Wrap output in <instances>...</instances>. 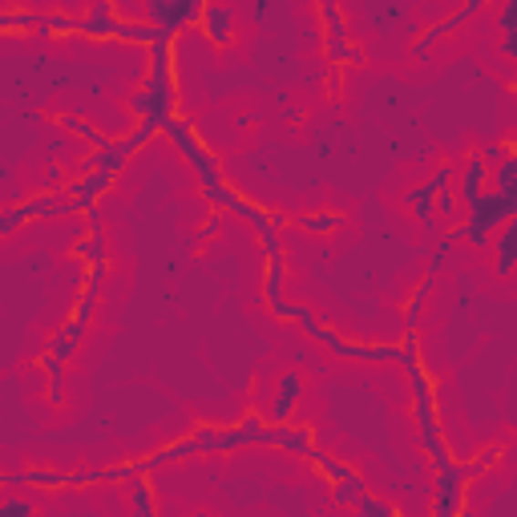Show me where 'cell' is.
<instances>
[{
    "mask_svg": "<svg viewBox=\"0 0 517 517\" xmlns=\"http://www.w3.org/2000/svg\"><path fill=\"white\" fill-rule=\"evenodd\" d=\"M400 344V356L397 364L408 376V392H412V420L420 429V445H425L429 460L437 465V473H445L453 465V453H449V440H445V429H440V400H437V384L420 360V336L417 332H404Z\"/></svg>",
    "mask_w": 517,
    "mask_h": 517,
    "instance_id": "cell-1",
    "label": "cell"
},
{
    "mask_svg": "<svg viewBox=\"0 0 517 517\" xmlns=\"http://www.w3.org/2000/svg\"><path fill=\"white\" fill-rule=\"evenodd\" d=\"M174 33H162V41L146 49V81L138 93L126 98V109L138 121H158L166 126L178 114V65H174Z\"/></svg>",
    "mask_w": 517,
    "mask_h": 517,
    "instance_id": "cell-2",
    "label": "cell"
},
{
    "mask_svg": "<svg viewBox=\"0 0 517 517\" xmlns=\"http://www.w3.org/2000/svg\"><path fill=\"white\" fill-rule=\"evenodd\" d=\"M513 214H517V199L497 194V191H485L477 202L465 206V222L457 227V234H460V243H469V247L489 251V239H493Z\"/></svg>",
    "mask_w": 517,
    "mask_h": 517,
    "instance_id": "cell-3",
    "label": "cell"
},
{
    "mask_svg": "<svg viewBox=\"0 0 517 517\" xmlns=\"http://www.w3.org/2000/svg\"><path fill=\"white\" fill-rule=\"evenodd\" d=\"M162 134L178 146V154L186 158V166H191L194 178L202 182V191H206V186H214V182H222V178H227V174H222V162L214 158V150L206 146V142H202V134L194 129V121H186L182 114H174V118L162 126Z\"/></svg>",
    "mask_w": 517,
    "mask_h": 517,
    "instance_id": "cell-4",
    "label": "cell"
},
{
    "mask_svg": "<svg viewBox=\"0 0 517 517\" xmlns=\"http://www.w3.org/2000/svg\"><path fill=\"white\" fill-rule=\"evenodd\" d=\"M146 25L162 33H186V29H199L202 21V0H150L146 13H142Z\"/></svg>",
    "mask_w": 517,
    "mask_h": 517,
    "instance_id": "cell-5",
    "label": "cell"
},
{
    "mask_svg": "<svg viewBox=\"0 0 517 517\" xmlns=\"http://www.w3.org/2000/svg\"><path fill=\"white\" fill-rule=\"evenodd\" d=\"M449 186H453V162H440L425 182L404 194V206L412 211V219H417L420 227H432V222H437V211H432V206H437V194L449 191Z\"/></svg>",
    "mask_w": 517,
    "mask_h": 517,
    "instance_id": "cell-6",
    "label": "cell"
},
{
    "mask_svg": "<svg viewBox=\"0 0 517 517\" xmlns=\"http://www.w3.org/2000/svg\"><path fill=\"white\" fill-rule=\"evenodd\" d=\"M304 372L299 368H287V372H279V380H275V397H271V408H267V425H275V429H284L295 420V412H299V404H304Z\"/></svg>",
    "mask_w": 517,
    "mask_h": 517,
    "instance_id": "cell-7",
    "label": "cell"
},
{
    "mask_svg": "<svg viewBox=\"0 0 517 517\" xmlns=\"http://www.w3.org/2000/svg\"><path fill=\"white\" fill-rule=\"evenodd\" d=\"M481 8H485V5H481V0H465V5H460V8H457V13H449V16H440V21H437V25H429V29H425V33H420V36H417V41H412V49H408V53H412V57H425V53H429V49H432V45H437V41H440V36H449V33H457V29H460V25H465V21H469V16H477V13H481Z\"/></svg>",
    "mask_w": 517,
    "mask_h": 517,
    "instance_id": "cell-8",
    "label": "cell"
},
{
    "mask_svg": "<svg viewBox=\"0 0 517 517\" xmlns=\"http://www.w3.org/2000/svg\"><path fill=\"white\" fill-rule=\"evenodd\" d=\"M199 33L214 45V49H231L234 45V13L227 5H202Z\"/></svg>",
    "mask_w": 517,
    "mask_h": 517,
    "instance_id": "cell-9",
    "label": "cell"
},
{
    "mask_svg": "<svg viewBox=\"0 0 517 517\" xmlns=\"http://www.w3.org/2000/svg\"><path fill=\"white\" fill-rule=\"evenodd\" d=\"M114 25H118V5L109 0H93V5L81 13V33L89 41H114Z\"/></svg>",
    "mask_w": 517,
    "mask_h": 517,
    "instance_id": "cell-10",
    "label": "cell"
},
{
    "mask_svg": "<svg viewBox=\"0 0 517 517\" xmlns=\"http://www.w3.org/2000/svg\"><path fill=\"white\" fill-rule=\"evenodd\" d=\"M485 182H489V166H485V158H481V154H469V158H465V166H460V186H457L460 206H469V202L481 199V194H485Z\"/></svg>",
    "mask_w": 517,
    "mask_h": 517,
    "instance_id": "cell-11",
    "label": "cell"
},
{
    "mask_svg": "<svg viewBox=\"0 0 517 517\" xmlns=\"http://www.w3.org/2000/svg\"><path fill=\"white\" fill-rule=\"evenodd\" d=\"M489 247H493V271H497V279H510L513 275V267H517V219H510L501 231L489 239Z\"/></svg>",
    "mask_w": 517,
    "mask_h": 517,
    "instance_id": "cell-12",
    "label": "cell"
},
{
    "mask_svg": "<svg viewBox=\"0 0 517 517\" xmlns=\"http://www.w3.org/2000/svg\"><path fill=\"white\" fill-rule=\"evenodd\" d=\"M129 517H162L158 497H154V485H150L146 473L129 477Z\"/></svg>",
    "mask_w": 517,
    "mask_h": 517,
    "instance_id": "cell-13",
    "label": "cell"
},
{
    "mask_svg": "<svg viewBox=\"0 0 517 517\" xmlns=\"http://www.w3.org/2000/svg\"><path fill=\"white\" fill-rule=\"evenodd\" d=\"M275 445L287 449V453H295V457H307L315 449V429L312 425H295V420H291V425H284L275 432Z\"/></svg>",
    "mask_w": 517,
    "mask_h": 517,
    "instance_id": "cell-14",
    "label": "cell"
},
{
    "mask_svg": "<svg viewBox=\"0 0 517 517\" xmlns=\"http://www.w3.org/2000/svg\"><path fill=\"white\" fill-rule=\"evenodd\" d=\"M295 227L304 234H315V239H327V234H336L344 227V214L340 211H307L295 219Z\"/></svg>",
    "mask_w": 517,
    "mask_h": 517,
    "instance_id": "cell-15",
    "label": "cell"
},
{
    "mask_svg": "<svg viewBox=\"0 0 517 517\" xmlns=\"http://www.w3.org/2000/svg\"><path fill=\"white\" fill-rule=\"evenodd\" d=\"M304 460H312V465L319 469V473H324V477H327V485H332V481H364V477H360V473H356V469H352V465H344V460H340V457H332V453H324V449H312V453H307Z\"/></svg>",
    "mask_w": 517,
    "mask_h": 517,
    "instance_id": "cell-16",
    "label": "cell"
},
{
    "mask_svg": "<svg viewBox=\"0 0 517 517\" xmlns=\"http://www.w3.org/2000/svg\"><path fill=\"white\" fill-rule=\"evenodd\" d=\"M267 259V271H263V299H267V307L275 312L279 304H284V275H287V267H284V255H263Z\"/></svg>",
    "mask_w": 517,
    "mask_h": 517,
    "instance_id": "cell-17",
    "label": "cell"
},
{
    "mask_svg": "<svg viewBox=\"0 0 517 517\" xmlns=\"http://www.w3.org/2000/svg\"><path fill=\"white\" fill-rule=\"evenodd\" d=\"M53 126H61V129H69V134H78L81 142H89L93 150H106L109 142H114L109 134H101L98 126H89V121L78 118V114H57V118H53Z\"/></svg>",
    "mask_w": 517,
    "mask_h": 517,
    "instance_id": "cell-18",
    "label": "cell"
},
{
    "mask_svg": "<svg viewBox=\"0 0 517 517\" xmlns=\"http://www.w3.org/2000/svg\"><path fill=\"white\" fill-rule=\"evenodd\" d=\"M432 287H437V279H432V275H425L417 287H412L408 304H404V332H420V312H425V304H429Z\"/></svg>",
    "mask_w": 517,
    "mask_h": 517,
    "instance_id": "cell-19",
    "label": "cell"
},
{
    "mask_svg": "<svg viewBox=\"0 0 517 517\" xmlns=\"http://www.w3.org/2000/svg\"><path fill=\"white\" fill-rule=\"evenodd\" d=\"M33 368H41L45 376H49V404L53 408H61L65 404V364H57L53 356H36Z\"/></svg>",
    "mask_w": 517,
    "mask_h": 517,
    "instance_id": "cell-20",
    "label": "cell"
},
{
    "mask_svg": "<svg viewBox=\"0 0 517 517\" xmlns=\"http://www.w3.org/2000/svg\"><path fill=\"white\" fill-rule=\"evenodd\" d=\"M319 21H327V41H347V16L340 5H332V0H319L315 5Z\"/></svg>",
    "mask_w": 517,
    "mask_h": 517,
    "instance_id": "cell-21",
    "label": "cell"
},
{
    "mask_svg": "<svg viewBox=\"0 0 517 517\" xmlns=\"http://www.w3.org/2000/svg\"><path fill=\"white\" fill-rule=\"evenodd\" d=\"M489 178H493L497 194H510V199H517V154H505L501 162L489 171Z\"/></svg>",
    "mask_w": 517,
    "mask_h": 517,
    "instance_id": "cell-22",
    "label": "cell"
},
{
    "mask_svg": "<svg viewBox=\"0 0 517 517\" xmlns=\"http://www.w3.org/2000/svg\"><path fill=\"white\" fill-rule=\"evenodd\" d=\"M497 29H501V53L505 57H517V0H505Z\"/></svg>",
    "mask_w": 517,
    "mask_h": 517,
    "instance_id": "cell-23",
    "label": "cell"
},
{
    "mask_svg": "<svg viewBox=\"0 0 517 517\" xmlns=\"http://www.w3.org/2000/svg\"><path fill=\"white\" fill-rule=\"evenodd\" d=\"M324 61L327 65H364V49L356 41H327Z\"/></svg>",
    "mask_w": 517,
    "mask_h": 517,
    "instance_id": "cell-24",
    "label": "cell"
},
{
    "mask_svg": "<svg viewBox=\"0 0 517 517\" xmlns=\"http://www.w3.org/2000/svg\"><path fill=\"white\" fill-rule=\"evenodd\" d=\"M98 299H101V287H98V284H81V299H78V307H73L69 319H78V324L89 327L93 312H98Z\"/></svg>",
    "mask_w": 517,
    "mask_h": 517,
    "instance_id": "cell-25",
    "label": "cell"
},
{
    "mask_svg": "<svg viewBox=\"0 0 517 517\" xmlns=\"http://www.w3.org/2000/svg\"><path fill=\"white\" fill-rule=\"evenodd\" d=\"M356 517H400L397 505H388V501H380V497H372V493H364L360 501L352 505Z\"/></svg>",
    "mask_w": 517,
    "mask_h": 517,
    "instance_id": "cell-26",
    "label": "cell"
},
{
    "mask_svg": "<svg viewBox=\"0 0 517 517\" xmlns=\"http://www.w3.org/2000/svg\"><path fill=\"white\" fill-rule=\"evenodd\" d=\"M78 347H81V344L69 340V336H65L61 327H57V332H53V340H49V347H45V356H53L57 364H69L73 356H78Z\"/></svg>",
    "mask_w": 517,
    "mask_h": 517,
    "instance_id": "cell-27",
    "label": "cell"
},
{
    "mask_svg": "<svg viewBox=\"0 0 517 517\" xmlns=\"http://www.w3.org/2000/svg\"><path fill=\"white\" fill-rule=\"evenodd\" d=\"M21 227H29V219H25V211H21V202H13V206H5L0 211V239H13Z\"/></svg>",
    "mask_w": 517,
    "mask_h": 517,
    "instance_id": "cell-28",
    "label": "cell"
},
{
    "mask_svg": "<svg viewBox=\"0 0 517 517\" xmlns=\"http://www.w3.org/2000/svg\"><path fill=\"white\" fill-rule=\"evenodd\" d=\"M0 517H36V505L29 497H5L0 501Z\"/></svg>",
    "mask_w": 517,
    "mask_h": 517,
    "instance_id": "cell-29",
    "label": "cell"
},
{
    "mask_svg": "<svg viewBox=\"0 0 517 517\" xmlns=\"http://www.w3.org/2000/svg\"><path fill=\"white\" fill-rule=\"evenodd\" d=\"M437 214H445V219H457V214H465V206H460V199H457V191L449 186V191H440L437 194V206H432Z\"/></svg>",
    "mask_w": 517,
    "mask_h": 517,
    "instance_id": "cell-30",
    "label": "cell"
},
{
    "mask_svg": "<svg viewBox=\"0 0 517 517\" xmlns=\"http://www.w3.org/2000/svg\"><path fill=\"white\" fill-rule=\"evenodd\" d=\"M222 227H227V214H222V211H211V214H206V222H202V231L194 234V247H202L206 239H214V234H219Z\"/></svg>",
    "mask_w": 517,
    "mask_h": 517,
    "instance_id": "cell-31",
    "label": "cell"
},
{
    "mask_svg": "<svg viewBox=\"0 0 517 517\" xmlns=\"http://www.w3.org/2000/svg\"><path fill=\"white\" fill-rule=\"evenodd\" d=\"M449 251H453V247H449L445 239H440L437 247H432V255H429V275H432V279H437L440 271H445V263H449Z\"/></svg>",
    "mask_w": 517,
    "mask_h": 517,
    "instance_id": "cell-32",
    "label": "cell"
},
{
    "mask_svg": "<svg viewBox=\"0 0 517 517\" xmlns=\"http://www.w3.org/2000/svg\"><path fill=\"white\" fill-rule=\"evenodd\" d=\"M61 332L69 336V340H78V344H81V340H86V336H89V327H86V324H78V319H65V324H61Z\"/></svg>",
    "mask_w": 517,
    "mask_h": 517,
    "instance_id": "cell-33",
    "label": "cell"
},
{
    "mask_svg": "<svg viewBox=\"0 0 517 517\" xmlns=\"http://www.w3.org/2000/svg\"><path fill=\"white\" fill-rule=\"evenodd\" d=\"M186 517H211V513H206V510H194V513H186Z\"/></svg>",
    "mask_w": 517,
    "mask_h": 517,
    "instance_id": "cell-34",
    "label": "cell"
}]
</instances>
